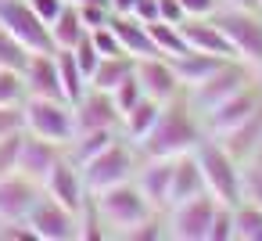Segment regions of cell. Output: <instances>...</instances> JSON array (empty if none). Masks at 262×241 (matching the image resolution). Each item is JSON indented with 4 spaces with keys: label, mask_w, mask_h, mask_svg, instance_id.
Wrapping results in <instances>:
<instances>
[{
    "label": "cell",
    "mask_w": 262,
    "mask_h": 241,
    "mask_svg": "<svg viewBox=\"0 0 262 241\" xmlns=\"http://www.w3.org/2000/svg\"><path fill=\"white\" fill-rule=\"evenodd\" d=\"M198 140H201V130H198L190 108L180 105V101H176V105L165 101V105H162V115H158V123H155V130L147 133V140H144L140 148H144L147 158H176V155L194 151Z\"/></svg>",
    "instance_id": "obj_1"
},
{
    "label": "cell",
    "mask_w": 262,
    "mask_h": 241,
    "mask_svg": "<svg viewBox=\"0 0 262 241\" xmlns=\"http://www.w3.org/2000/svg\"><path fill=\"white\" fill-rule=\"evenodd\" d=\"M190 155L201 169L205 191L219 205H241V166H237V158L219 140H198V148Z\"/></svg>",
    "instance_id": "obj_2"
},
{
    "label": "cell",
    "mask_w": 262,
    "mask_h": 241,
    "mask_svg": "<svg viewBox=\"0 0 262 241\" xmlns=\"http://www.w3.org/2000/svg\"><path fill=\"white\" fill-rule=\"evenodd\" d=\"M22 119H26V133H36L58 148L76 140V119H72V105L61 97H26L22 101Z\"/></svg>",
    "instance_id": "obj_3"
},
{
    "label": "cell",
    "mask_w": 262,
    "mask_h": 241,
    "mask_svg": "<svg viewBox=\"0 0 262 241\" xmlns=\"http://www.w3.org/2000/svg\"><path fill=\"white\" fill-rule=\"evenodd\" d=\"M97 198V216H101V223L104 227H115L119 234H126L129 227H137V223H144L147 216H151V205H147V198L140 194V187L137 184H115V187H108V191H101V194H94Z\"/></svg>",
    "instance_id": "obj_4"
},
{
    "label": "cell",
    "mask_w": 262,
    "mask_h": 241,
    "mask_svg": "<svg viewBox=\"0 0 262 241\" xmlns=\"http://www.w3.org/2000/svg\"><path fill=\"white\" fill-rule=\"evenodd\" d=\"M0 26H4L29 54H51V26L29 8V0H0Z\"/></svg>",
    "instance_id": "obj_5"
},
{
    "label": "cell",
    "mask_w": 262,
    "mask_h": 241,
    "mask_svg": "<svg viewBox=\"0 0 262 241\" xmlns=\"http://www.w3.org/2000/svg\"><path fill=\"white\" fill-rule=\"evenodd\" d=\"M79 173H83L86 194H101V191H108V187H115V184H126V180L133 176V155H129L126 144L112 140L101 155H94L90 162H83Z\"/></svg>",
    "instance_id": "obj_6"
},
{
    "label": "cell",
    "mask_w": 262,
    "mask_h": 241,
    "mask_svg": "<svg viewBox=\"0 0 262 241\" xmlns=\"http://www.w3.org/2000/svg\"><path fill=\"white\" fill-rule=\"evenodd\" d=\"M226 33V40L233 44V54L248 65H258L262 69V18L255 11H237L230 8L226 15L215 18Z\"/></svg>",
    "instance_id": "obj_7"
},
{
    "label": "cell",
    "mask_w": 262,
    "mask_h": 241,
    "mask_svg": "<svg viewBox=\"0 0 262 241\" xmlns=\"http://www.w3.org/2000/svg\"><path fill=\"white\" fill-rule=\"evenodd\" d=\"M215 198L208 191L172 205V223H169V234L180 237V241H208V227H212V216H215Z\"/></svg>",
    "instance_id": "obj_8"
},
{
    "label": "cell",
    "mask_w": 262,
    "mask_h": 241,
    "mask_svg": "<svg viewBox=\"0 0 262 241\" xmlns=\"http://www.w3.org/2000/svg\"><path fill=\"white\" fill-rule=\"evenodd\" d=\"M26 223L33 227L36 241H72V237H79V216L69 212L65 205H58L54 198H40L33 205V212L26 216Z\"/></svg>",
    "instance_id": "obj_9"
},
{
    "label": "cell",
    "mask_w": 262,
    "mask_h": 241,
    "mask_svg": "<svg viewBox=\"0 0 262 241\" xmlns=\"http://www.w3.org/2000/svg\"><path fill=\"white\" fill-rule=\"evenodd\" d=\"M40 187L47 191V198H54L58 205H65L69 212L79 216V209H83V202H86V184H83V173H79V166H76L72 158H58L54 169L43 176Z\"/></svg>",
    "instance_id": "obj_10"
},
{
    "label": "cell",
    "mask_w": 262,
    "mask_h": 241,
    "mask_svg": "<svg viewBox=\"0 0 262 241\" xmlns=\"http://www.w3.org/2000/svg\"><path fill=\"white\" fill-rule=\"evenodd\" d=\"M36 202H40L36 180H29L22 173L0 176V223H26V216L33 212Z\"/></svg>",
    "instance_id": "obj_11"
},
{
    "label": "cell",
    "mask_w": 262,
    "mask_h": 241,
    "mask_svg": "<svg viewBox=\"0 0 262 241\" xmlns=\"http://www.w3.org/2000/svg\"><path fill=\"white\" fill-rule=\"evenodd\" d=\"M244 87H248V72H244L241 65L226 62V65L215 69L201 87H194V108H198V112H212L215 105L230 101L233 94H241Z\"/></svg>",
    "instance_id": "obj_12"
},
{
    "label": "cell",
    "mask_w": 262,
    "mask_h": 241,
    "mask_svg": "<svg viewBox=\"0 0 262 241\" xmlns=\"http://www.w3.org/2000/svg\"><path fill=\"white\" fill-rule=\"evenodd\" d=\"M180 33L187 40V51H201V54H215V58H226L233 62V44L226 40L223 26L215 18H183L180 22Z\"/></svg>",
    "instance_id": "obj_13"
},
{
    "label": "cell",
    "mask_w": 262,
    "mask_h": 241,
    "mask_svg": "<svg viewBox=\"0 0 262 241\" xmlns=\"http://www.w3.org/2000/svg\"><path fill=\"white\" fill-rule=\"evenodd\" d=\"M72 119H76V133H86V130H115L119 126V108H115L112 94L90 87L72 105Z\"/></svg>",
    "instance_id": "obj_14"
},
{
    "label": "cell",
    "mask_w": 262,
    "mask_h": 241,
    "mask_svg": "<svg viewBox=\"0 0 262 241\" xmlns=\"http://www.w3.org/2000/svg\"><path fill=\"white\" fill-rule=\"evenodd\" d=\"M133 72H137V79H140V87H144V94L147 97H155V101H172L176 97V90H180V79H176V69H172V62L169 58H162V54H151V58H140V62H133Z\"/></svg>",
    "instance_id": "obj_15"
},
{
    "label": "cell",
    "mask_w": 262,
    "mask_h": 241,
    "mask_svg": "<svg viewBox=\"0 0 262 241\" xmlns=\"http://www.w3.org/2000/svg\"><path fill=\"white\" fill-rule=\"evenodd\" d=\"M258 108H262V105H258V94H255L251 87H244V90L233 94L230 101L215 105L212 112H205V115H208V133H212V137H226L230 130H237L241 123H248Z\"/></svg>",
    "instance_id": "obj_16"
},
{
    "label": "cell",
    "mask_w": 262,
    "mask_h": 241,
    "mask_svg": "<svg viewBox=\"0 0 262 241\" xmlns=\"http://www.w3.org/2000/svg\"><path fill=\"white\" fill-rule=\"evenodd\" d=\"M61 158V148L36 137V133H22V151H18V173L43 184V176L54 169V162Z\"/></svg>",
    "instance_id": "obj_17"
},
{
    "label": "cell",
    "mask_w": 262,
    "mask_h": 241,
    "mask_svg": "<svg viewBox=\"0 0 262 241\" xmlns=\"http://www.w3.org/2000/svg\"><path fill=\"white\" fill-rule=\"evenodd\" d=\"M22 79H26V97H61V79H58L54 51L51 54H29L26 69H22Z\"/></svg>",
    "instance_id": "obj_18"
},
{
    "label": "cell",
    "mask_w": 262,
    "mask_h": 241,
    "mask_svg": "<svg viewBox=\"0 0 262 241\" xmlns=\"http://www.w3.org/2000/svg\"><path fill=\"white\" fill-rule=\"evenodd\" d=\"M108 26H112V33L119 36V47H122V54H129L133 62L158 54V51H155V44H151V33H147V26H144V22H137L133 15H112V18H108Z\"/></svg>",
    "instance_id": "obj_19"
},
{
    "label": "cell",
    "mask_w": 262,
    "mask_h": 241,
    "mask_svg": "<svg viewBox=\"0 0 262 241\" xmlns=\"http://www.w3.org/2000/svg\"><path fill=\"white\" fill-rule=\"evenodd\" d=\"M169 184H172V158H147L137 187L151 209H169Z\"/></svg>",
    "instance_id": "obj_20"
},
{
    "label": "cell",
    "mask_w": 262,
    "mask_h": 241,
    "mask_svg": "<svg viewBox=\"0 0 262 241\" xmlns=\"http://www.w3.org/2000/svg\"><path fill=\"white\" fill-rule=\"evenodd\" d=\"M169 62H172V69H176L180 87H187V90L201 87V83H205L215 69H223V65H226V58L201 54V51H183V54H176V58H169Z\"/></svg>",
    "instance_id": "obj_21"
},
{
    "label": "cell",
    "mask_w": 262,
    "mask_h": 241,
    "mask_svg": "<svg viewBox=\"0 0 262 241\" xmlns=\"http://www.w3.org/2000/svg\"><path fill=\"white\" fill-rule=\"evenodd\" d=\"M201 191H205V180H201V169H198L194 155L190 151L176 155L172 158V184H169V209L194 198V194H201Z\"/></svg>",
    "instance_id": "obj_22"
},
{
    "label": "cell",
    "mask_w": 262,
    "mask_h": 241,
    "mask_svg": "<svg viewBox=\"0 0 262 241\" xmlns=\"http://www.w3.org/2000/svg\"><path fill=\"white\" fill-rule=\"evenodd\" d=\"M158 115H162V101H155V97H140L119 123H122V130H126V137L133 140V144H144L147 140V133L155 130V123H158Z\"/></svg>",
    "instance_id": "obj_23"
},
{
    "label": "cell",
    "mask_w": 262,
    "mask_h": 241,
    "mask_svg": "<svg viewBox=\"0 0 262 241\" xmlns=\"http://www.w3.org/2000/svg\"><path fill=\"white\" fill-rule=\"evenodd\" d=\"M215 140H219V144H223L237 162H241V158H248V155L255 151V144L262 140V108H258L248 123H241L237 130H230L226 137H215Z\"/></svg>",
    "instance_id": "obj_24"
},
{
    "label": "cell",
    "mask_w": 262,
    "mask_h": 241,
    "mask_svg": "<svg viewBox=\"0 0 262 241\" xmlns=\"http://www.w3.org/2000/svg\"><path fill=\"white\" fill-rule=\"evenodd\" d=\"M83 36H86V26H83L79 11H76L72 4H65V8H61V15L51 22V40H54V51H72Z\"/></svg>",
    "instance_id": "obj_25"
},
{
    "label": "cell",
    "mask_w": 262,
    "mask_h": 241,
    "mask_svg": "<svg viewBox=\"0 0 262 241\" xmlns=\"http://www.w3.org/2000/svg\"><path fill=\"white\" fill-rule=\"evenodd\" d=\"M54 58H58V79H61V97L69 101V105H76L86 90H90V79L83 76V69L76 65V58H72V51H54Z\"/></svg>",
    "instance_id": "obj_26"
},
{
    "label": "cell",
    "mask_w": 262,
    "mask_h": 241,
    "mask_svg": "<svg viewBox=\"0 0 262 241\" xmlns=\"http://www.w3.org/2000/svg\"><path fill=\"white\" fill-rule=\"evenodd\" d=\"M133 72V58L129 54H115V58H101L97 62V69H94V76H90V87L94 90H104V94H112L126 76Z\"/></svg>",
    "instance_id": "obj_27"
},
{
    "label": "cell",
    "mask_w": 262,
    "mask_h": 241,
    "mask_svg": "<svg viewBox=\"0 0 262 241\" xmlns=\"http://www.w3.org/2000/svg\"><path fill=\"white\" fill-rule=\"evenodd\" d=\"M147 33H151V44H155V51L162 54V58H176V54H183L187 51V40H183V33H180V26H172V22H151L147 26Z\"/></svg>",
    "instance_id": "obj_28"
},
{
    "label": "cell",
    "mask_w": 262,
    "mask_h": 241,
    "mask_svg": "<svg viewBox=\"0 0 262 241\" xmlns=\"http://www.w3.org/2000/svg\"><path fill=\"white\" fill-rule=\"evenodd\" d=\"M112 140H115V130H86V133H76V140H72V162H76V166L90 162V158L101 155Z\"/></svg>",
    "instance_id": "obj_29"
},
{
    "label": "cell",
    "mask_w": 262,
    "mask_h": 241,
    "mask_svg": "<svg viewBox=\"0 0 262 241\" xmlns=\"http://www.w3.org/2000/svg\"><path fill=\"white\" fill-rule=\"evenodd\" d=\"M233 237L241 241H262V209L251 202L233 205Z\"/></svg>",
    "instance_id": "obj_30"
},
{
    "label": "cell",
    "mask_w": 262,
    "mask_h": 241,
    "mask_svg": "<svg viewBox=\"0 0 262 241\" xmlns=\"http://www.w3.org/2000/svg\"><path fill=\"white\" fill-rule=\"evenodd\" d=\"M26 62H29V51H26L4 26H0V69H15V72H22Z\"/></svg>",
    "instance_id": "obj_31"
},
{
    "label": "cell",
    "mask_w": 262,
    "mask_h": 241,
    "mask_svg": "<svg viewBox=\"0 0 262 241\" xmlns=\"http://www.w3.org/2000/svg\"><path fill=\"white\" fill-rule=\"evenodd\" d=\"M140 97H144V87H140L137 72H129V76H126V79L112 90V101H115V108H119V119H122V115H126L137 101H140Z\"/></svg>",
    "instance_id": "obj_32"
},
{
    "label": "cell",
    "mask_w": 262,
    "mask_h": 241,
    "mask_svg": "<svg viewBox=\"0 0 262 241\" xmlns=\"http://www.w3.org/2000/svg\"><path fill=\"white\" fill-rule=\"evenodd\" d=\"M26 101V79L15 69H0V105H22Z\"/></svg>",
    "instance_id": "obj_33"
},
{
    "label": "cell",
    "mask_w": 262,
    "mask_h": 241,
    "mask_svg": "<svg viewBox=\"0 0 262 241\" xmlns=\"http://www.w3.org/2000/svg\"><path fill=\"white\" fill-rule=\"evenodd\" d=\"M22 133H8V137H0V176H8V173H18V151H22Z\"/></svg>",
    "instance_id": "obj_34"
},
{
    "label": "cell",
    "mask_w": 262,
    "mask_h": 241,
    "mask_svg": "<svg viewBox=\"0 0 262 241\" xmlns=\"http://www.w3.org/2000/svg\"><path fill=\"white\" fill-rule=\"evenodd\" d=\"M241 202H251L262 209V162L251 169H241Z\"/></svg>",
    "instance_id": "obj_35"
},
{
    "label": "cell",
    "mask_w": 262,
    "mask_h": 241,
    "mask_svg": "<svg viewBox=\"0 0 262 241\" xmlns=\"http://www.w3.org/2000/svg\"><path fill=\"white\" fill-rule=\"evenodd\" d=\"M208 241H233V205H215Z\"/></svg>",
    "instance_id": "obj_36"
},
{
    "label": "cell",
    "mask_w": 262,
    "mask_h": 241,
    "mask_svg": "<svg viewBox=\"0 0 262 241\" xmlns=\"http://www.w3.org/2000/svg\"><path fill=\"white\" fill-rule=\"evenodd\" d=\"M76 11H79V18H83L86 33H94V29L108 26V18H112V8H108V4H101V0H90V4H79Z\"/></svg>",
    "instance_id": "obj_37"
},
{
    "label": "cell",
    "mask_w": 262,
    "mask_h": 241,
    "mask_svg": "<svg viewBox=\"0 0 262 241\" xmlns=\"http://www.w3.org/2000/svg\"><path fill=\"white\" fill-rule=\"evenodd\" d=\"M72 58H76V65L83 69V76L90 79L94 76V69H97V62H101V54H97V47H94V40H90V33L72 47Z\"/></svg>",
    "instance_id": "obj_38"
},
{
    "label": "cell",
    "mask_w": 262,
    "mask_h": 241,
    "mask_svg": "<svg viewBox=\"0 0 262 241\" xmlns=\"http://www.w3.org/2000/svg\"><path fill=\"white\" fill-rule=\"evenodd\" d=\"M90 40H94V47H97V54H101V58H115V54H122V47H119V36L112 33V26H101V29H94V33H90Z\"/></svg>",
    "instance_id": "obj_39"
},
{
    "label": "cell",
    "mask_w": 262,
    "mask_h": 241,
    "mask_svg": "<svg viewBox=\"0 0 262 241\" xmlns=\"http://www.w3.org/2000/svg\"><path fill=\"white\" fill-rule=\"evenodd\" d=\"M18 130H26L22 105H0V137H8V133H18Z\"/></svg>",
    "instance_id": "obj_40"
},
{
    "label": "cell",
    "mask_w": 262,
    "mask_h": 241,
    "mask_svg": "<svg viewBox=\"0 0 262 241\" xmlns=\"http://www.w3.org/2000/svg\"><path fill=\"white\" fill-rule=\"evenodd\" d=\"M180 4H183L187 18H212L215 8H219V0H180Z\"/></svg>",
    "instance_id": "obj_41"
},
{
    "label": "cell",
    "mask_w": 262,
    "mask_h": 241,
    "mask_svg": "<svg viewBox=\"0 0 262 241\" xmlns=\"http://www.w3.org/2000/svg\"><path fill=\"white\" fill-rule=\"evenodd\" d=\"M122 237H129V241H155V237H162V227H158V223H155V219L147 216L144 223H137V227H129V230H126Z\"/></svg>",
    "instance_id": "obj_42"
},
{
    "label": "cell",
    "mask_w": 262,
    "mask_h": 241,
    "mask_svg": "<svg viewBox=\"0 0 262 241\" xmlns=\"http://www.w3.org/2000/svg\"><path fill=\"white\" fill-rule=\"evenodd\" d=\"M29 8H33V11H36V15H40V18H43V22L51 26V22H54V18L61 15L65 0H29Z\"/></svg>",
    "instance_id": "obj_43"
},
{
    "label": "cell",
    "mask_w": 262,
    "mask_h": 241,
    "mask_svg": "<svg viewBox=\"0 0 262 241\" xmlns=\"http://www.w3.org/2000/svg\"><path fill=\"white\" fill-rule=\"evenodd\" d=\"M137 22H144V26H151V22H158V0H137L133 4V11H129Z\"/></svg>",
    "instance_id": "obj_44"
},
{
    "label": "cell",
    "mask_w": 262,
    "mask_h": 241,
    "mask_svg": "<svg viewBox=\"0 0 262 241\" xmlns=\"http://www.w3.org/2000/svg\"><path fill=\"white\" fill-rule=\"evenodd\" d=\"M158 18H162V22L180 26L187 15H183V4H180V0H158Z\"/></svg>",
    "instance_id": "obj_45"
},
{
    "label": "cell",
    "mask_w": 262,
    "mask_h": 241,
    "mask_svg": "<svg viewBox=\"0 0 262 241\" xmlns=\"http://www.w3.org/2000/svg\"><path fill=\"white\" fill-rule=\"evenodd\" d=\"M0 237H4V241H36V237H33V227H29V223H26V227H18V223H4Z\"/></svg>",
    "instance_id": "obj_46"
},
{
    "label": "cell",
    "mask_w": 262,
    "mask_h": 241,
    "mask_svg": "<svg viewBox=\"0 0 262 241\" xmlns=\"http://www.w3.org/2000/svg\"><path fill=\"white\" fill-rule=\"evenodd\" d=\"M226 4L237 11H258V0H226Z\"/></svg>",
    "instance_id": "obj_47"
},
{
    "label": "cell",
    "mask_w": 262,
    "mask_h": 241,
    "mask_svg": "<svg viewBox=\"0 0 262 241\" xmlns=\"http://www.w3.org/2000/svg\"><path fill=\"white\" fill-rule=\"evenodd\" d=\"M65 4H72V8H79V4H90V0H65ZM101 4H108V0H101Z\"/></svg>",
    "instance_id": "obj_48"
},
{
    "label": "cell",
    "mask_w": 262,
    "mask_h": 241,
    "mask_svg": "<svg viewBox=\"0 0 262 241\" xmlns=\"http://www.w3.org/2000/svg\"><path fill=\"white\" fill-rule=\"evenodd\" d=\"M258 8H262V0H258Z\"/></svg>",
    "instance_id": "obj_49"
}]
</instances>
